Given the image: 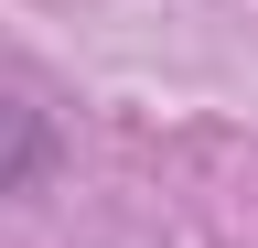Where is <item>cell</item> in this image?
<instances>
[{"instance_id":"1","label":"cell","mask_w":258,"mask_h":248,"mask_svg":"<svg viewBox=\"0 0 258 248\" xmlns=\"http://www.w3.org/2000/svg\"><path fill=\"white\" fill-rule=\"evenodd\" d=\"M43 162H54V119L22 108V97H0V194H11V183H32Z\"/></svg>"}]
</instances>
